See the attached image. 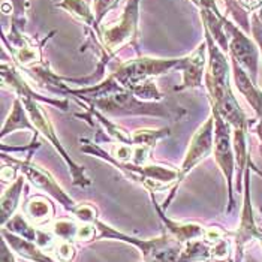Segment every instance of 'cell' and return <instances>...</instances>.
<instances>
[{
    "instance_id": "1",
    "label": "cell",
    "mask_w": 262,
    "mask_h": 262,
    "mask_svg": "<svg viewBox=\"0 0 262 262\" xmlns=\"http://www.w3.org/2000/svg\"><path fill=\"white\" fill-rule=\"evenodd\" d=\"M93 225L99 231L101 238L119 240V242L129 243V244L138 247L141 250L144 262H176L182 253L183 247H184L182 243L176 240L174 237H171L168 232L162 234L158 238L140 240V238L129 237V235L123 234V232L111 228L110 225H106L99 219H96Z\"/></svg>"
},
{
    "instance_id": "2",
    "label": "cell",
    "mask_w": 262,
    "mask_h": 262,
    "mask_svg": "<svg viewBox=\"0 0 262 262\" xmlns=\"http://www.w3.org/2000/svg\"><path fill=\"white\" fill-rule=\"evenodd\" d=\"M90 105L111 116H155V117H166V119L179 120L184 114L183 110L166 108L156 102L141 101L126 89L101 99L92 101Z\"/></svg>"
},
{
    "instance_id": "3",
    "label": "cell",
    "mask_w": 262,
    "mask_h": 262,
    "mask_svg": "<svg viewBox=\"0 0 262 262\" xmlns=\"http://www.w3.org/2000/svg\"><path fill=\"white\" fill-rule=\"evenodd\" d=\"M183 59H153V57H138L134 60L120 63L111 75L117 80L121 87L132 90L135 85L144 81L168 74L174 69H182Z\"/></svg>"
},
{
    "instance_id": "4",
    "label": "cell",
    "mask_w": 262,
    "mask_h": 262,
    "mask_svg": "<svg viewBox=\"0 0 262 262\" xmlns=\"http://www.w3.org/2000/svg\"><path fill=\"white\" fill-rule=\"evenodd\" d=\"M138 8L140 0H127L119 20L113 24L99 27V40L105 51L113 56L124 43H132L137 47L138 38Z\"/></svg>"
},
{
    "instance_id": "5",
    "label": "cell",
    "mask_w": 262,
    "mask_h": 262,
    "mask_svg": "<svg viewBox=\"0 0 262 262\" xmlns=\"http://www.w3.org/2000/svg\"><path fill=\"white\" fill-rule=\"evenodd\" d=\"M214 117V159L222 171L228 186V213L235 207L234 201V172H235V151L231 140V124L223 119L216 108L211 111Z\"/></svg>"
},
{
    "instance_id": "6",
    "label": "cell",
    "mask_w": 262,
    "mask_h": 262,
    "mask_svg": "<svg viewBox=\"0 0 262 262\" xmlns=\"http://www.w3.org/2000/svg\"><path fill=\"white\" fill-rule=\"evenodd\" d=\"M20 101L23 102L24 108L27 110V113H29V116H30V120L35 124L36 130L40 132L48 141L54 145V148L60 153L61 158H63L64 162L68 163V166H69V169H71V174H72V179H74V184H75V186H81V187L89 186V184L92 183V180L87 177L84 168L80 166V165H77L75 162L72 161V159L69 158V155L66 153V150L61 147L60 141H59V138H57V135H56V132H54V129H53V126H51V123L48 121L47 116L42 113V110L38 106L36 99L32 98L29 93H24V95H21L20 96Z\"/></svg>"
},
{
    "instance_id": "7",
    "label": "cell",
    "mask_w": 262,
    "mask_h": 262,
    "mask_svg": "<svg viewBox=\"0 0 262 262\" xmlns=\"http://www.w3.org/2000/svg\"><path fill=\"white\" fill-rule=\"evenodd\" d=\"M225 32L228 36V54L231 60H235L243 69L249 74V77L256 81L258 68H259V50L258 45L246 36L238 26L231 21L225 20Z\"/></svg>"
},
{
    "instance_id": "8",
    "label": "cell",
    "mask_w": 262,
    "mask_h": 262,
    "mask_svg": "<svg viewBox=\"0 0 262 262\" xmlns=\"http://www.w3.org/2000/svg\"><path fill=\"white\" fill-rule=\"evenodd\" d=\"M3 161H8L9 165L15 166L17 169H20L24 177H27V180L32 183L35 187H38L40 190L47 192L48 195H51L56 201H59L68 211L74 213L75 208L78 207V204L74 201L60 186L57 184V182L54 180V177L45 171L43 168H39L38 165H35L30 159L26 161H18V159H12L3 155Z\"/></svg>"
},
{
    "instance_id": "9",
    "label": "cell",
    "mask_w": 262,
    "mask_h": 262,
    "mask_svg": "<svg viewBox=\"0 0 262 262\" xmlns=\"http://www.w3.org/2000/svg\"><path fill=\"white\" fill-rule=\"evenodd\" d=\"M213 150H214V117L211 114L201 127L195 132L190 141L184 161L179 169V182H182L193 169V166H196L200 162L208 158L213 153Z\"/></svg>"
},
{
    "instance_id": "10",
    "label": "cell",
    "mask_w": 262,
    "mask_h": 262,
    "mask_svg": "<svg viewBox=\"0 0 262 262\" xmlns=\"http://www.w3.org/2000/svg\"><path fill=\"white\" fill-rule=\"evenodd\" d=\"M244 201H243L242 216H240V225L237 228L235 232V249H243L252 243L253 240H261L262 232L259 231L256 221H255V214H253V208H252V196H250V171L246 169V176H244Z\"/></svg>"
},
{
    "instance_id": "11",
    "label": "cell",
    "mask_w": 262,
    "mask_h": 262,
    "mask_svg": "<svg viewBox=\"0 0 262 262\" xmlns=\"http://www.w3.org/2000/svg\"><path fill=\"white\" fill-rule=\"evenodd\" d=\"M207 61H208L207 43L200 45L190 56L183 57L182 69H180L183 74V82L180 87H176V92L183 90V89L201 87L202 77H204L205 68H207Z\"/></svg>"
},
{
    "instance_id": "12",
    "label": "cell",
    "mask_w": 262,
    "mask_h": 262,
    "mask_svg": "<svg viewBox=\"0 0 262 262\" xmlns=\"http://www.w3.org/2000/svg\"><path fill=\"white\" fill-rule=\"evenodd\" d=\"M151 201H153V205H155V208H156L161 221L165 225V228H166V232L171 237H174L176 240H179L182 244L193 242V240H200V238L205 237V228H202L201 225H196V223L174 222L169 217H166V214L163 213V208L159 207V204L156 202L153 195H151Z\"/></svg>"
},
{
    "instance_id": "13",
    "label": "cell",
    "mask_w": 262,
    "mask_h": 262,
    "mask_svg": "<svg viewBox=\"0 0 262 262\" xmlns=\"http://www.w3.org/2000/svg\"><path fill=\"white\" fill-rule=\"evenodd\" d=\"M231 68H232L235 87L238 89V92L244 96V99L253 108V111L258 114V117L262 121V93L259 92V89L237 61L231 60Z\"/></svg>"
},
{
    "instance_id": "14",
    "label": "cell",
    "mask_w": 262,
    "mask_h": 262,
    "mask_svg": "<svg viewBox=\"0 0 262 262\" xmlns=\"http://www.w3.org/2000/svg\"><path fill=\"white\" fill-rule=\"evenodd\" d=\"M2 237H3L5 242L9 244V247H11L14 252H17L18 256L27 259V261L57 262L54 261V259H51V258L43 252V249H40L36 243L29 242V240H26V238H23V237H18V235L12 234L11 231H8V229H5V228L2 229Z\"/></svg>"
},
{
    "instance_id": "15",
    "label": "cell",
    "mask_w": 262,
    "mask_h": 262,
    "mask_svg": "<svg viewBox=\"0 0 262 262\" xmlns=\"http://www.w3.org/2000/svg\"><path fill=\"white\" fill-rule=\"evenodd\" d=\"M18 129H29L32 132H38L35 124L30 123V116H29L27 110L24 108L23 102L20 99H15L14 105H12V111L2 127V138H5L8 134H12Z\"/></svg>"
},
{
    "instance_id": "16",
    "label": "cell",
    "mask_w": 262,
    "mask_h": 262,
    "mask_svg": "<svg viewBox=\"0 0 262 262\" xmlns=\"http://www.w3.org/2000/svg\"><path fill=\"white\" fill-rule=\"evenodd\" d=\"M57 6L68 11L72 17H75L77 20L99 33V24L96 23L95 12L92 11L90 5L85 0H59Z\"/></svg>"
},
{
    "instance_id": "17",
    "label": "cell",
    "mask_w": 262,
    "mask_h": 262,
    "mask_svg": "<svg viewBox=\"0 0 262 262\" xmlns=\"http://www.w3.org/2000/svg\"><path fill=\"white\" fill-rule=\"evenodd\" d=\"M213 259V244L205 238L186 243L176 262H205Z\"/></svg>"
},
{
    "instance_id": "18",
    "label": "cell",
    "mask_w": 262,
    "mask_h": 262,
    "mask_svg": "<svg viewBox=\"0 0 262 262\" xmlns=\"http://www.w3.org/2000/svg\"><path fill=\"white\" fill-rule=\"evenodd\" d=\"M23 186H24V179H23V176H18L12 182V184L3 192V195H2V223L3 225L14 216V213L18 207V202H20Z\"/></svg>"
},
{
    "instance_id": "19",
    "label": "cell",
    "mask_w": 262,
    "mask_h": 262,
    "mask_svg": "<svg viewBox=\"0 0 262 262\" xmlns=\"http://www.w3.org/2000/svg\"><path fill=\"white\" fill-rule=\"evenodd\" d=\"M24 213L32 223L45 225L53 219L54 210L48 200H45L43 196H35L26 204Z\"/></svg>"
},
{
    "instance_id": "20",
    "label": "cell",
    "mask_w": 262,
    "mask_h": 262,
    "mask_svg": "<svg viewBox=\"0 0 262 262\" xmlns=\"http://www.w3.org/2000/svg\"><path fill=\"white\" fill-rule=\"evenodd\" d=\"M168 135H169V129H158V130L156 129H140L132 134V145L153 150L156 142Z\"/></svg>"
},
{
    "instance_id": "21",
    "label": "cell",
    "mask_w": 262,
    "mask_h": 262,
    "mask_svg": "<svg viewBox=\"0 0 262 262\" xmlns=\"http://www.w3.org/2000/svg\"><path fill=\"white\" fill-rule=\"evenodd\" d=\"M5 229L11 231L12 234L23 237L29 242L36 243V235H38V231L27 222L23 216L20 214H15L12 216L8 222L5 223Z\"/></svg>"
},
{
    "instance_id": "22",
    "label": "cell",
    "mask_w": 262,
    "mask_h": 262,
    "mask_svg": "<svg viewBox=\"0 0 262 262\" xmlns=\"http://www.w3.org/2000/svg\"><path fill=\"white\" fill-rule=\"evenodd\" d=\"M129 92H132L138 99H141V101H147V102H153V101H161L162 99V93L159 92V89H158V85L155 84V81L153 80H147L141 82V84H138V85H135L132 90H129Z\"/></svg>"
},
{
    "instance_id": "23",
    "label": "cell",
    "mask_w": 262,
    "mask_h": 262,
    "mask_svg": "<svg viewBox=\"0 0 262 262\" xmlns=\"http://www.w3.org/2000/svg\"><path fill=\"white\" fill-rule=\"evenodd\" d=\"M53 232L61 242H72L77 240L78 226L72 221H57L56 223H53Z\"/></svg>"
},
{
    "instance_id": "24",
    "label": "cell",
    "mask_w": 262,
    "mask_h": 262,
    "mask_svg": "<svg viewBox=\"0 0 262 262\" xmlns=\"http://www.w3.org/2000/svg\"><path fill=\"white\" fill-rule=\"evenodd\" d=\"M12 6V24L18 27L20 30L24 29V20H26V8L29 5V0H8Z\"/></svg>"
},
{
    "instance_id": "25",
    "label": "cell",
    "mask_w": 262,
    "mask_h": 262,
    "mask_svg": "<svg viewBox=\"0 0 262 262\" xmlns=\"http://www.w3.org/2000/svg\"><path fill=\"white\" fill-rule=\"evenodd\" d=\"M250 33H252L253 39L256 42V45H258L262 56V8H259L258 11H255L252 14V18H250Z\"/></svg>"
},
{
    "instance_id": "26",
    "label": "cell",
    "mask_w": 262,
    "mask_h": 262,
    "mask_svg": "<svg viewBox=\"0 0 262 262\" xmlns=\"http://www.w3.org/2000/svg\"><path fill=\"white\" fill-rule=\"evenodd\" d=\"M120 0H93V12H95V18L96 23L101 24L102 20L105 18V15L116 8V5Z\"/></svg>"
},
{
    "instance_id": "27",
    "label": "cell",
    "mask_w": 262,
    "mask_h": 262,
    "mask_svg": "<svg viewBox=\"0 0 262 262\" xmlns=\"http://www.w3.org/2000/svg\"><path fill=\"white\" fill-rule=\"evenodd\" d=\"M213 244V259L214 261H226L231 255V242L228 238H221Z\"/></svg>"
},
{
    "instance_id": "28",
    "label": "cell",
    "mask_w": 262,
    "mask_h": 262,
    "mask_svg": "<svg viewBox=\"0 0 262 262\" xmlns=\"http://www.w3.org/2000/svg\"><path fill=\"white\" fill-rule=\"evenodd\" d=\"M72 214H75V217L84 223H93L98 219L96 217V210L93 207H90V205H85V204L78 205Z\"/></svg>"
},
{
    "instance_id": "29",
    "label": "cell",
    "mask_w": 262,
    "mask_h": 262,
    "mask_svg": "<svg viewBox=\"0 0 262 262\" xmlns=\"http://www.w3.org/2000/svg\"><path fill=\"white\" fill-rule=\"evenodd\" d=\"M56 253L60 262H69L74 258V247L69 244V242H61L56 249Z\"/></svg>"
},
{
    "instance_id": "30",
    "label": "cell",
    "mask_w": 262,
    "mask_h": 262,
    "mask_svg": "<svg viewBox=\"0 0 262 262\" xmlns=\"http://www.w3.org/2000/svg\"><path fill=\"white\" fill-rule=\"evenodd\" d=\"M95 225L93 223H85L82 226H78V234H77V240H90L95 235Z\"/></svg>"
},
{
    "instance_id": "31",
    "label": "cell",
    "mask_w": 262,
    "mask_h": 262,
    "mask_svg": "<svg viewBox=\"0 0 262 262\" xmlns=\"http://www.w3.org/2000/svg\"><path fill=\"white\" fill-rule=\"evenodd\" d=\"M17 179V168L12 165H3L2 168V182L8 183Z\"/></svg>"
},
{
    "instance_id": "32",
    "label": "cell",
    "mask_w": 262,
    "mask_h": 262,
    "mask_svg": "<svg viewBox=\"0 0 262 262\" xmlns=\"http://www.w3.org/2000/svg\"><path fill=\"white\" fill-rule=\"evenodd\" d=\"M0 261L2 262H15V258L11 252V247L9 244L2 240V253H0Z\"/></svg>"
},
{
    "instance_id": "33",
    "label": "cell",
    "mask_w": 262,
    "mask_h": 262,
    "mask_svg": "<svg viewBox=\"0 0 262 262\" xmlns=\"http://www.w3.org/2000/svg\"><path fill=\"white\" fill-rule=\"evenodd\" d=\"M256 134H258V137H259V140H261V153H262V121H261V124L258 126V129H256Z\"/></svg>"
},
{
    "instance_id": "34",
    "label": "cell",
    "mask_w": 262,
    "mask_h": 262,
    "mask_svg": "<svg viewBox=\"0 0 262 262\" xmlns=\"http://www.w3.org/2000/svg\"><path fill=\"white\" fill-rule=\"evenodd\" d=\"M261 211H262V208H261Z\"/></svg>"
}]
</instances>
